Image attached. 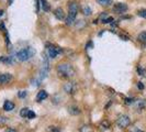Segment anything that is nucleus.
Here are the masks:
<instances>
[{"label":"nucleus","instance_id":"1","mask_svg":"<svg viewBox=\"0 0 146 132\" xmlns=\"http://www.w3.org/2000/svg\"><path fill=\"white\" fill-rule=\"evenodd\" d=\"M56 71L58 76L62 78H72L76 74L75 68L69 63H59L56 67Z\"/></svg>","mask_w":146,"mask_h":132},{"label":"nucleus","instance_id":"2","mask_svg":"<svg viewBox=\"0 0 146 132\" xmlns=\"http://www.w3.org/2000/svg\"><path fill=\"white\" fill-rule=\"evenodd\" d=\"M78 10H79V6L76 1H70L68 2V15L65 19V22L67 25H73L75 20H76V17L78 15Z\"/></svg>","mask_w":146,"mask_h":132},{"label":"nucleus","instance_id":"3","mask_svg":"<svg viewBox=\"0 0 146 132\" xmlns=\"http://www.w3.org/2000/svg\"><path fill=\"white\" fill-rule=\"evenodd\" d=\"M35 55V50L32 47V46H28V47H24L20 51H18L15 53V57L19 59L20 62H27L31 59L33 56Z\"/></svg>","mask_w":146,"mask_h":132},{"label":"nucleus","instance_id":"4","mask_svg":"<svg viewBox=\"0 0 146 132\" xmlns=\"http://www.w3.org/2000/svg\"><path fill=\"white\" fill-rule=\"evenodd\" d=\"M60 53H62V49H59L58 46L53 45V44L46 45V54H47L48 59H55Z\"/></svg>","mask_w":146,"mask_h":132},{"label":"nucleus","instance_id":"5","mask_svg":"<svg viewBox=\"0 0 146 132\" xmlns=\"http://www.w3.org/2000/svg\"><path fill=\"white\" fill-rule=\"evenodd\" d=\"M130 123H131V119H130L129 116H126V115H122V116H120L117 119V125L120 129L127 128L130 125Z\"/></svg>","mask_w":146,"mask_h":132},{"label":"nucleus","instance_id":"6","mask_svg":"<svg viewBox=\"0 0 146 132\" xmlns=\"http://www.w3.org/2000/svg\"><path fill=\"white\" fill-rule=\"evenodd\" d=\"M78 89V86L75 81H68L64 85V91L68 95H75Z\"/></svg>","mask_w":146,"mask_h":132},{"label":"nucleus","instance_id":"7","mask_svg":"<svg viewBox=\"0 0 146 132\" xmlns=\"http://www.w3.org/2000/svg\"><path fill=\"white\" fill-rule=\"evenodd\" d=\"M127 6L125 5V3H122V2H117L115 3L113 8H112V10H113V12H115L117 15H122V13H125L126 11H127Z\"/></svg>","mask_w":146,"mask_h":132},{"label":"nucleus","instance_id":"8","mask_svg":"<svg viewBox=\"0 0 146 132\" xmlns=\"http://www.w3.org/2000/svg\"><path fill=\"white\" fill-rule=\"evenodd\" d=\"M12 81V75L10 74H0V85H5Z\"/></svg>","mask_w":146,"mask_h":132},{"label":"nucleus","instance_id":"9","mask_svg":"<svg viewBox=\"0 0 146 132\" xmlns=\"http://www.w3.org/2000/svg\"><path fill=\"white\" fill-rule=\"evenodd\" d=\"M54 15L57 20H65V12L62 8H56L54 10Z\"/></svg>","mask_w":146,"mask_h":132},{"label":"nucleus","instance_id":"10","mask_svg":"<svg viewBox=\"0 0 146 132\" xmlns=\"http://www.w3.org/2000/svg\"><path fill=\"white\" fill-rule=\"evenodd\" d=\"M48 97V94L46 93V90H40L36 95V101L37 103H42Z\"/></svg>","mask_w":146,"mask_h":132},{"label":"nucleus","instance_id":"11","mask_svg":"<svg viewBox=\"0 0 146 132\" xmlns=\"http://www.w3.org/2000/svg\"><path fill=\"white\" fill-rule=\"evenodd\" d=\"M68 112L72 116H78V115H80L81 110L77 106H70V107H68Z\"/></svg>","mask_w":146,"mask_h":132},{"label":"nucleus","instance_id":"12","mask_svg":"<svg viewBox=\"0 0 146 132\" xmlns=\"http://www.w3.org/2000/svg\"><path fill=\"white\" fill-rule=\"evenodd\" d=\"M15 105L12 101H10V100H7V101H5V103H3V110L5 111H12V110L15 109Z\"/></svg>","mask_w":146,"mask_h":132},{"label":"nucleus","instance_id":"13","mask_svg":"<svg viewBox=\"0 0 146 132\" xmlns=\"http://www.w3.org/2000/svg\"><path fill=\"white\" fill-rule=\"evenodd\" d=\"M40 2H41V7H42V9H43V11L48 12V11L51 10L50 5H48V2H47L46 0H40Z\"/></svg>","mask_w":146,"mask_h":132},{"label":"nucleus","instance_id":"14","mask_svg":"<svg viewBox=\"0 0 146 132\" xmlns=\"http://www.w3.org/2000/svg\"><path fill=\"white\" fill-rule=\"evenodd\" d=\"M82 13H84V15H87V17H89V15H91V13H92V10H91V8L89 7V6H84L82 7Z\"/></svg>","mask_w":146,"mask_h":132},{"label":"nucleus","instance_id":"15","mask_svg":"<svg viewBox=\"0 0 146 132\" xmlns=\"http://www.w3.org/2000/svg\"><path fill=\"white\" fill-rule=\"evenodd\" d=\"M137 40H139L141 43L146 44V31H143V32L139 33V37H137Z\"/></svg>","mask_w":146,"mask_h":132},{"label":"nucleus","instance_id":"16","mask_svg":"<svg viewBox=\"0 0 146 132\" xmlns=\"http://www.w3.org/2000/svg\"><path fill=\"white\" fill-rule=\"evenodd\" d=\"M0 62H1V63H5V64H12V63H13L11 56H2V57L0 59Z\"/></svg>","mask_w":146,"mask_h":132},{"label":"nucleus","instance_id":"17","mask_svg":"<svg viewBox=\"0 0 146 132\" xmlns=\"http://www.w3.org/2000/svg\"><path fill=\"white\" fill-rule=\"evenodd\" d=\"M97 1L102 7H108L110 5H112V2H113V0H97Z\"/></svg>","mask_w":146,"mask_h":132},{"label":"nucleus","instance_id":"18","mask_svg":"<svg viewBox=\"0 0 146 132\" xmlns=\"http://www.w3.org/2000/svg\"><path fill=\"white\" fill-rule=\"evenodd\" d=\"M30 112V109L29 108H22L21 111H20V116H21L22 118H28V115H29Z\"/></svg>","mask_w":146,"mask_h":132},{"label":"nucleus","instance_id":"19","mask_svg":"<svg viewBox=\"0 0 146 132\" xmlns=\"http://www.w3.org/2000/svg\"><path fill=\"white\" fill-rule=\"evenodd\" d=\"M100 128H101V130H108L110 128V122L107 121V120H104V121H102L100 123Z\"/></svg>","mask_w":146,"mask_h":132},{"label":"nucleus","instance_id":"20","mask_svg":"<svg viewBox=\"0 0 146 132\" xmlns=\"http://www.w3.org/2000/svg\"><path fill=\"white\" fill-rule=\"evenodd\" d=\"M79 131L80 132H94L92 131V128H91L90 125H84V127H81Z\"/></svg>","mask_w":146,"mask_h":132},{"label":"nucleus","instance_id":"21","mask_svg":"<svg viewBox=\"0 0 146 132\" xmlns=\"http://www.w3.org/2000/svg\"><path fill=\"white\" fill-rule=\"evenodd\" d=\"M137 73L142 77H146V69L143 67H137Z\"/></svg>","mask_w":146,"mask_h":132},{"label":"nucleus","instance_id":"22","mask_svg":"<svg viewBox=\"0 0 146 132\" xmlns=\"http://www.w3.org/2000/svg\"><path fill=\"white\" fill-rule=\"evenodd\" d=\"M137 15H139V17H141V18L146 19V9H141V10H139V11H137Z\"/></svg>","mask_w":146,"mask_h":132},{"label":"nucleus","instance_id":"23","mask_svg":"<svg viewBox=\"0 0 146 132\" xmlns=\"http://www.w3.org/2000/svg\"><path fill=\"white\" fill-rule=\"evenodd\" d=\"M103 23V24H108V23H111V22H113V18L112 17H107V18H104L102 21H101Z\"/></svg>","mask_w":146,"mask_h":132},{"label":"nucleus","instance_id":"24","mask_svg":"<svg viewBox=\"0 0 146 132\" xmlns=\"http://www.w3.org/2000/svg\"><path fill=\"white\" fill-rule=\"evenodd\" d=\"M134 101H135V99H134V98H125L124 99L125 105H133Z\"/></svg>","mask_w":146,"mask_h":132},{"label":"nucleus","instance_id":"25","mask_svg":"<svg viewBox=\"0 0 146 132\" xmlns=\"http://www.w3.org/2000/svg\"><path fill=\"white\" fill-rule=\"evenodd\" d=\"M48 131L50 132H62L60 131V129L57 128V127H50V128H48Z\"/></svg>","mask_w":146,"mask_h":132},{"label":"nucleus","instance_id":"26","mask_svg":"<svg viewBox=\"0 0 146 132\" xmlns=\"http://www.w3.org/2000/svg\"><path fill=\"white\" fill-rule=\"evenodd\" d=\"M27 95H28V93L27 91H24V90H22V91H19V94H18V96H19V98H25L27 97Z\"/></svg>","mask_w":146,"mask_h":132},{"label":"nucleus","instance_id":"27","mask_svg":"<svg viewBox=\"0 0 146 132\" xmlns=\"http://www.w3.org/2000/svg\"><path fill=\"white\" fill-rule=\"evenodd\" d=\"M35 117H36L35 112H34V111H32V110H30L29 115H28V119H34Z\"/></svg>","mask_w":146,"mask_h":132},{"label":"nucleus","instance_id":"28","mask_svg":"<svg viewBox=\"0 0 146 132\" xmlns=\"http://www.w3.org/2000/svg\"><path fill=\"white\" fill-rule=\"evenodd\" d=\"M145 107V100H139V110H142L143 108Z\"/></svg>","mask_w":146,"mask_h":132},{"label":"nucleus","instance_id":"29","mask_svg":"<svg viewBox=\"0 0 146 132\" xmlns=\"http://www.w3.org/2000/svg\"><path fill=\"white\" fill-rule=\"evenodd\" d=\"M8 121L7 117H3V116H0V123H6Z\"/></svg>","mask_w":146,"mask_h":132},{"label":"nucleus","instance_id":"30","mask_svg":"<svg viewBox=\"0 0 146 132\" xmlns=\"http://www.w3.org/2000/svg\"><path fill=\"white\" fill-rule=\"evenodd\" d=\"M137 88H139V89H141V90H143V89L145 88V86H144V84H143V83L139 81V83H137Z\"/></svg>","mask_w":146,"mask_h":132},{"label":"nucleus","instance_id":"31","mask_svg":"<svg viewBox=\"0 0 146 132\" xmlns=\"http://www.w3.org/2000/svg\"><path fill=\"white\" fill-rule=\"evenodd\" d=\"M5 132H17V130H15V129H7Z\"/></svg>","mask_w":146,"mask_h":132},{"label":"nucleus","instance_id":"32","mask_svg":"<svg viewBox=\"0 0 146 132\" xmlns=\"http://www.w3.org/2000/svg\"><path fill=\"white\" fill-rule=\"evenodd\" d=\"M3 13H5V11H3V10H0V18L3 15Z\"/></svg>","mask_w":146,"mask_h":132},{"label":"nucleus","instance_id":"33","mask_svg":"<svg viewBox=\"0 0 146 132\" xmlns=\"http://www.w3.org/2000/svg\"><path fill=\"white\" fill-rule=\"evenodd\" d=\"M12 2H13V0H8V3H9V5H10V6H11V5H12Z\"/></svg>","mask_w":146,"mask_h":132},{"label":"nucleus","instance_id":"34","mask_svg":"<svg viewBox=\"0 0 146 132\" xmlns=\"http://www.w3.org/2000/svg\"><path fill=\"white\" fill-rule=\"evenodd\" d=\"M134 132H143V131H142V130H139V129H136V130H135Z\"/></svg>","mask_w":146,"mask_h":132}]
</instances>
